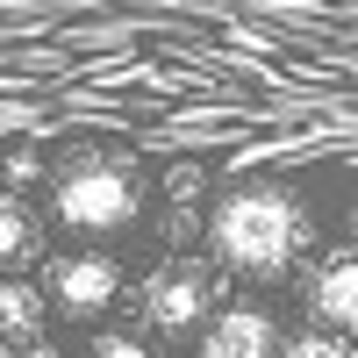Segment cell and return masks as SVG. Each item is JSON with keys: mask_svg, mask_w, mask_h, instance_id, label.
Wrapping results in <instances>:
<instances>
[{"mask_svg": "<svg viewBox=\"0 0 358 358\" xmlns=\"http://www.w3.org/2000/svg\"><path fill=\"white\" fill-rule=\"evenodd\" d=\"M308 244H315V208L280 179L229 187L208 208V258L236 280H287Z\"/></svg>", "mask_w": 358, "mask_h": 358, "instance_id": "1", "label": "cell"}, {"mask_svg": "<svg viewBox=\"0 0 358 358\" xmlns=\"http://www.w3.org/2000/svg\"><path fill=\"white\" fill-rule=\"evenodd\" d=\"M50 215L72 236H115L143 215V179L115 151H72L50 172Z\"/></svg>", "mask_w": 358, "mask_h": 358, "instance_id": "2", "label": "cell"}, {"mask_svg": "<svg viewBox=\"0 0 358 358\" xmlns=\"http://www.w3.org/2000/svg\"><path fill=\"white\" fill-rule=\"evenodd\" d=\"M215 301H222V287H215V273H208L201 258H172V265H158V273L136 287V308H143V322H151L158 337H194L201 322L215 315Z\"/></svg>", "mask_w": 358, "mask_h": 358, "instance_id": "3", "label": "cell"}, {"mask_svg": "<svg viewBox=\"0 0 358 358\" xmlns=\"http://www.w3.org/2000/svg\"><path fill=\"white\" fill-rule=\"evenodd\" d=\"M43 294H50V315L94 322L122 301V265L108 251H43Z\"/></svg>", "mask_w": 358, "mask_h": 358, "instance_id": "4", "label": "cell"}, {"mask_svg": "<svg viewBox=\"0 0 358 358\" xmlns=\"http://www.w3.org/2000/svg\"><path fill=\"white\" fill-rule=\"evenodd\" d=\"M280 322L265 301H215L201 322V358H280Z\"/></svg>", "mask_w": 358, "mask_h": 358, "instance_id": "5", "label": "cell"}, {"mask_svg": "<svg viewBox=\"0 0 358 358\" xmlns=\"http://www.w3.org/2000/svg\"><path fill=\"white\" fill-rule=\"evenodd\" d=\"M308 315L358 337V236L315 258V273H308Z\"/></svg>", "mask_w": 358, "mask_h": 358, "instance_id": "6", "label": "cell"}, {"mask_svg": "<svg viewBox=\"0 0 358 358\" xmlns=\"http://www.w3.org/2000/svg\"><path fill=\"white\" fill-rule=\"evenodd\" d=\"M43 322H50V294H43V280H0V337H8L15 351L22 344H36L43 337Z\"/></svg>", "mask_w": 358, "mask_h": 358, "instance_id": "7", "label": "cell"}, {"mask_svg": "<svg viewBox=\"0 0 358 358\" xmlns=\"http://www.w3.org/2000/svg\"><path fill=\"white\" fill-rule=\"evenodd\" d=\"M22 265H43V222L22 194H0V273H22Z\"/></svg>", "mask_w": 358, "mask_h": 358, "instance_id": "8", "label": "cell"}, {"mask_svg": "<svg viewBox=\"0 0 358 358\" xmlns=\"http://www.w3.org/2000/svg\"><path fill=\"white\" fill-rule=\"evenodd\" d=\"M280 358H358V344H351V330H330V322L308 315V330L280 337Z\"/></svg>", "mask_w": 358, "mask_h": 358, "instance_id": "9", "label": "cell"}, {"mask_svg": "<svg viewBox=\"0 0 358 358\" xmlns=\"http://www.w3.org/2000/svg\"><path fill=\"white\" fill-rule=\"evenodd\" d=\"M86 358H151V351H143V337H122V330H101L94 344H86Z\"/></svg>", "mask_w": 358, "mask_h": 358, "instance_id": "10", "label": "cell"}, {"mask_svg": "<svg viewBox=\"0 0 358 358\" xmlns=\"http://www.w3.org/2000/svg\"><path fill=\"white\" fill-rule=\"evenodd\" d=\"M351 236H358V201H351Z\"/></svg>", "mask_w": 358, "mask_h": 358, "instance_id": "11", "label": "cell"}, {"mask_svg": "<svg viewBox=\"0 0 358 358\" xmlns=\"http://www.w3.org/2000/svg\"><path fill=\"white\" fill-rule=\"evenodd\" d=\"M8 351H15V344H8V337H0V358H8Z\"/></svg>", "mask_w": 358, "mask_h": 358, "instance_id": "12", "label": "cell"}]
</instances>
